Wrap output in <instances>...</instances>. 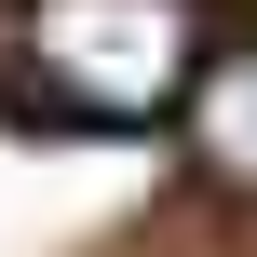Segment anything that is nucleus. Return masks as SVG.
I'll use <instances>...</instances> for the list:
<instances>
[{
  "label": "nucleus",
  "mask_w": 257,
  "mask_h": 257,
  "mask_svg": "<svg viewBox=\"0 0 257 257\" xmlns=\"http://www.w3.org/2000/svg\"><path fill=\"white\" fill-rule=\"evenodd\" d=\"M217 54V14L203 0H27L14 14V81L27 108L54 122H176L190 81Z\"/></svg>",
  "instance_id": "1"
},
{
  "label": "nucleus",
  "mask_w": 257,
  "mask_h": 257,
  "mask_svg": "<svg viewBox=\"0 0 257 257\" xmlns=\"http://www.w3.org/2000/svg\"><path fill=\"white\" fill-rule=\"evenodd\" d=\"M176 122H190L203 176L257 203V41H217V54H203V81H190V108H176Z\"/></svg>",
  "instance_id": "2"
}]
</instances>
